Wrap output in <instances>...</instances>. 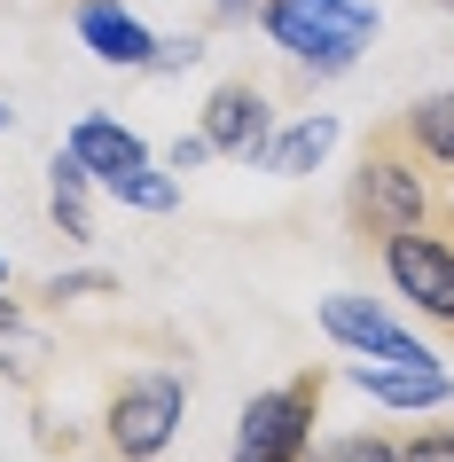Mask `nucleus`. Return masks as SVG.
<instances>
[{
  "mask_svg": "<svg viewBox=\"0 0 454 462\" xmlns=\"http://www.w3.org/2000/svg\"><path fill=\"white\" fill-rule=\"evenodd\" d=\"M102 189L118 196V204H134V212H172V204H181V180H172V172H149V165H134V172H110Z\"/></svg>",
  "mask_w": 454,
  "mask_h": 462,
  "instance_id": "nucleus-13",
  "label": "nucleus"
},
{
  "mask_svg": "<svg viewBox=\"0 0 454 462\" xmlns=\"http://www.w3.org/2000/svg\"><path fill=\"white\" fill-rule=\"evenodd\" d=\"M8 125H16V110H8V102H0V134H8Z\"/></svg>",
  "mask_w": 454,
  "mask_h": 462,
  "instance_id": "nucleus-20",
  "label": "nucleus"
},
{
  "mask_svg": "<svg viewBox=\"0 0 454 462\" xmlns=\"http://www.w3.org/2000/svg\"><path fill=\"white\" fill-rule=\"evenodd\" d=\"M392 125H400V142L423 157V172L454 180V87H439V95H415L407 110H392Z\"/></svg>",
  "mask_w": 454,
  "mask_h": 462,
  "instance_id": "nucleus-9",
  "label": "nucleus"
},
{
  "mask_svg": "<svg viewBox=\"0 0 454 462\" xmlns=\"http://www.w3.org/2000/svg\"><path fill=\"white\" fill-rule=\"evenodd\" d=\"M259 24L290 63L337 79V71H353L360 48H368L376 0H259Z\"/></svg>",
  "mask_w": 454,
  "mask_h": 462,
  "instance_id": "nucleus-2",
  "label": "nucleus"
},
{
  "mask_svg": "<svg viewBox=\"0 0 454 462\" xmlns=\"http://www.w3.org/2000/svg\"><path fill=\"white\" fill-rule=\"evenodd\" d=\"M321 392H329V368H298V376H283V384L251 392L243 415H236L227 462H306L313 423H321Z\"/></svg>",
  "mask_w": 454,
  "mask_h": 462,
  "instance_id": "nucleus-3",
  "label": "nucleus"
},
{
  "mask_svg": "<svg viewBox=\"0 0 454 462\" xmlns=\"http://www.w3.org/2000/svg\"><path fill=\"white\" fill-rule=\"evenodd\" d=\"M321 329H329L345 353H360V361H407V368H439V353H431L415 329H400V321L384 314L376 298H321Z\"/></svg>",
  "mask_w": 454,
  "mask_h": 462,
  "instance_id": "nucleus-6",
  "label": "nucleus"
},
{
  "mask_svg": "<svg viewBox=\"0 0 454 462\" xmlns=\"http://www.w3.org/2000/svg\"><path fill=\"white\" fill-rule=\"evenodd\" d=\"M353 384L376 400V408H447L454 384L439 368H407V361H376V368H353Z\"/></svg>",
  "mask_w": 454,
  "mask_h": 462,
  "instance_id": "nucleus-11",
  "label": "nucleus"
},
{
  "mask_svg": "<svg viewBox=\"0 0 454 462\" xmlns=\"http://www.w3.org/2000/svg\"><path fill=\"white\" fill-rule=\"evenodd\" d=\"M376 259H384V274H392V291H400L407 306L454 345V204H439L423 227L384 236Z\"/></svg>",
  "mask_w": 454,
  "mask_h": 462,
  "instance_id": "nucleus-4",
  "label": "nucleus"
},
{
  "mask_svg": "<svg viewBox=\"0 0 454 462\" xmlns=\"http://www.w3.org/2000/svg\"><path fill=\"white\" fill-rule=\"evenodd\" d=\"M400 462H454V423H431V431L400 439Z\"/></svg>",
  "mask_w": 454,
  "mask_h": 462,
  "instance_id": "nucleus-16",
  "label": "nucleus"
},
{
  "mask_svg": "<svg viewBox=\"0 0 454 462\" xmlns=\"http://www.w3.org/2000/svg\"><path fill=\"white\" fill-rule=\"evenodd\" d=\"M0 282H8V259H0Z\"/></svg>",
  "mask_w": 454,
  "mask_h": 462,
  "instance_id": "nucleus-21",
  "label": "nucleus"
},
{
  "mask_svg": "<svg viewBox=\"0 0 454 462\" xmlns=\"http://www.w3.org/2000/svg\"><path fill=\"white\" fill-rule=\"evenodd\" d=\"M306 462H400V439L392 431H345V439L306 447Z\"/></svg>",
  "mask_w": 454,
  "mask_h": 462,
  "instance_id": "nucleus-14",
  "label": "nucleus"
},
{
  "mask_svg": "<svg viewBox=\"0 0 454 462\" xmlns=\"http://www.w3.org/2000/svg\"><path fill=\"white\" fill-rule=\"evenodd\" d=\"M447 8H454V0H447Z\"/></svg>",
  "mask_w": 454,
  "mask_h": 462,
  "instance_id": "nucleus-22",
  "label": "nucleus"
},
{
  "mask_svg": "<svg viewBox=\"0 0 454 462\" xmlns=\"http://www.w3.org/2000/svg\"><path fill=\"white\" fill-rule=\"evenodd\" d=\"M79 40L102 55V63H118V71H149L157 63V32L142 24V16H125L118 0H79Z\"/></svg>",
  "mask_w": 454,
  "mask_h": 462,
  "instance_id": "nucleus-8",
  "label": "nucleus"
},
{
  "mask_svg": "<svg viewBox=\"0 0 454 462\" xmlns=\"http://www.w3.org/2000/svg\"><path fill=\"white\" fill-rule=\"evenodd\" d=\"M63 149H71V157H79L87 172H95V180H110V172H134V165H149V142L134 134V125H118V118H79Z\"/></svg>",
  "mask_w": 454,
  "mask_h": 462,
  "instance_id": "nucleus-10",
  "label": "nucleus"
},
{
  "mask_svg": "<svg viewBox=\"0 0 454 462\" xmlns=\"http://www.w3.org/2000/svg\"><path fill=\"white\" fill-rule=\"evenodd\" d=\"M329 142H337V118H329V110H313V118L283 125V134L259 149V165H266V172H283V180H298V172H313L321 157H329Z\"/></svg>",
  "mask_w": 454,
  "mask_h": 462,
  "instance_id": "nucleus-12",
  "label": "nucleus"
},
{
  "mask_svg": "<svg viewBox=\"0 0 454 462\" xmlns=\"http://www.w3.org/2000/svg\"><path fill=\"white\" fill-rule=\"evenodd\" d=\"M40 361H48V345L24 329V314H16V321H0V368H8L16 384H40Z\"/></svg>",
  "mask_w": 454,
  "mask_h": 462,
  "instance_id": "nucleus-15",
  "label": "nucleus"
},
{
  "mask_svg": "<svg viewBox=\"0 0 454 462\" xmlns=\"http://www.w3.org/2000/svg\"><path fill=\"white\" fill-rule=\"evenodd\" d=\"M431 212H439V196H431L423 157L400 142V125H392V118L368 125V142H360V165H353V180H345V219H353V236L376 251L384 236H400V227H423Z\"/></svg>",
  "mask_w": 454,
  "mask_h": 462,
  "instance_id": "nucleus-1",
  "label": "nucleus"
},
{
  "mask_svg": "<svg viewBox=\"0 0 454 462\" xmlns=\"http://www.w3.org/2000/svg\"><path fill=\"white\" fill-rule=\"evenodd\" d=\"M196 55H204V40H157V63H149V71H181Z\"/></svg>",
  "mask_w": 454,
  "mask_h": 462,
  "instance_id": "nucleus-19",
  "label": "nucleus"
},
{
  "mask_svg": "<svg viewBox=\"0 0 454 462\" xmlns=\"http://www.w3.org/2000/svg\"><path fill=\"white\" fill-rule=\"evenodd\" d=\"M87 291H118V282L110 274H55V282H40V298H55V306L63 298H87Z\"/></svg>",
  "mask_w": 454,
  "mask_h": 462,
  "instance_id": "nucleus-17",
  "label": "nucleus"
},
{
  "mask_svg": "<svg viewBox=\"0 0 454 462\" xmlns=\"http://www.w3.org/2000/svg\"><path fill=\"white\" fill-rule=\"evenodd\" d=\"M189 415V384L181 376H125L102 408V447L118 462H157Z\"/></svg>",
  "mask_w": 454,
  "mask_h": 462,
  "instance_id": "nucleus-5",
  "label": "nucleus"
},
{
  "mask_svg": "<svg viewBox=\"0 0 454 462\" xmlns=\"http://www.w3.org/2000/svg\"><path fill=\"white\" fill-rule=\"evenodd\" d=\"M196 134L212 142V157L259 165V149L274 142V102H266V87H251V79H227V87H212V102H204V125H196Z\"/></svg>",
  "mask_w": 454,
  "mask_h": 462,
  "instance_id": "nucleus-7",
  "label": "nucleus"
},
{
  "mask_svg": "<svg viewBox=\"0 0 454 462\" xmlns=\"http://www.w3.org/2000/svg\"><path fill=\"white\" fill-rule=\"evenodd\" d=\"M204 157H212V142H204V134H181V142L165 149V165H172V172H196Z\"/></svg>",
  "mask_w": 454,
  "mask_h": 462,
  "instance_id": "nucleus-18",
  "label": "nucleus"
}]
</instances>
